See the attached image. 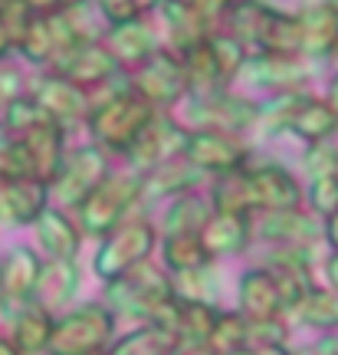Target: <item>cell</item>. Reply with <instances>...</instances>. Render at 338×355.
<instances>
[{
  "mask_svg": "<svg viewBox=\"0 0 338 355\" xmlns=\"http://www.w3.org/2000/svg\"><path fill=\"white\" fill-rule=\"evenodd\" d=\"M253 241V217L247 214H217L213 211L207 217V224L201 227V243L204 250L213 257H230L247 250V243Z\"/></svg>",
  "mask_w": 338,
  "mask_h": 355,
  "instance_id": "21",
  "label": "cell"
},
{
  "mask_svg": "<svg viewBox=\"0 0 338 355\" xmlns=\"http://www.w3.org/2000/svg\"><path fill=\"white\" fill-rule=\"evenodd\" d=\"M7 3H10V0H0V7H7Z\"/></svg>",
  "mask_w": 338,
  "mask_h": 355,
  "instance_id": "57",
  "label": "cell"
},
{
  "mask_svg": "<svg viewBox=\"0 0 338 355\" xmlns=\"http://www.w3.org/2000/svg\"><path fill=\"white\" fill-rule=\"evenodd\" d=\"M184 139H188V128L181 125L177 119H171V115L158 112L148 125L138 132V139L132 141L122 155L132 162L135 175H148L154 165H161V162H168V158L181 155Z\"/></svg>",
  "mask_w": 338,
  "mask_h": 355,
  "instance_id": "9",
  "label": "cell"
},
{
  "mask_svg": "<svg viewBox=\"0 0 338 355\" xmlns=\"http://www.w3.org/2000/svg\"><path fill=\"white\" fill-rule=\"evenodd\" d=\"M332 3H335V10H338V0H332Z\"/></svg>",
  "mask_w": 338,
  "mask_h": 355,
  "instance_id": "58",
  "label": "cell"
},
{
  "mask_svg": "<svg viewBox=\"0 0 338 355\" xmlns=\"http://www.w3.org/2000/svg\"><path fill=\"white\" fill-rule=\"evenodd\" d=\"M309 204L315 217H328L338 207V175H319L309 184Z\"/></svg>",
  "mask_w": 338,
  "mask_h": 355,
  "instance_id": "42",
  "label": "cell"
},
{
  "mask_svg": "<svg viewBox=\"0 0 338 355\" xmlns=\"http://www.w3.org/2000/svg\"><path fill=\"white\" fill-rule=\"evenodd\" d=\"M247 329H250V322L240 316V313H217V322H213V332H211V345L217 349V355L237 352V349L247 345Z\"/></svg>",
  "mask_w": 338,
  "mask_h": 355,
  "instance_id": "40",
  "label": "cell"
},
{
  "mask_svg": "<svg viewBox=\"0 0 338 355\" xmlns=\"http://www.w3.org/2000/svg\"><path fill=\"white\" fill-rule=\"evenodd\" d=\"M10 50H13V40H10V33H7V26L0 24V60H3Z\"/></svg>",
  "mask_w": 338,
  "mask_h": 355,
  "instance_id": "53",
  "label": "cell"
},
{
  "mask_svg": "<svg viewBox=\"0 0 338 355\" xmlns=\"http://www.w3.org/2000/svg\"><path fill=\"white\" fill-rule=\"evenodd\" d=\"M207 43H211V53H213V60H217V69H220L224 83H230L233 76L243 73V66H247L250 56H247V46L240 40H233L230 33H211Z\"/></svg>",
  "mask_w": 338,
  "mask_h": 355,
  "instance_id": "38",
  "label": "cell"
},
{
  "mask_svg": "<svg viewBox=\"0 0 338 355\" xmlns=\"http://www.w3.org/2000/svg\"><path fill=\"white\" fill-rule=\"evenodd\" d=\"M161 257H164V266L171 270V277L211 263V254L204 250L201 234H168L161 243Z\"/></svg>",
  "mask_w": 338,
  "mask_h": 355,
  "instance_id": "33",
  "label": "cell"
},
{
  "mask_svg": "<svg viewBox=\"0 0 338 355\" xmlns=\"http://www.w3.org/2000/svg\"><path fill=\"white\" fill-rule=\"evenodd\" d=\"M43 119H50V115L43 112L30 96H20V99H13L10 105L3 109V115H0V128L20 139L24 132H30V128L37 125V122H43Z\"/></svg>",
  "mask_w": 338,
  "mask_h": 355,
  "instance_id": "41",
  "label": "cell"
},
{
  "mask_svg": "<svg viewBox=\"0 0 338 355\" xmlns=\"http://www.w3.org/2000/svg\"><path fill=\"white\" fill-rule=\"evenodd\" d=\"M243 175L250 181L253 201L256 211H292L302 204V188L299 181L292 178L286 165H279L273 158H247Z\"/></svg>",
  "mask_w": 338,
  "mask_h": 355,
  "instance_id": "10",
  "label": "cell"
},
{
  "mask_svg": "<svg viewBox=\"0 0 338 355\" xmlns=\"http://www.w3.org/2000/svg\"><path fill=\"white\" fill-rule=\"evenodd\" d=\"M154 115H158V109L148 105L135 89L128 86L122 92H115V96L92 105V112H89V132H92V139H96L99 148L125 152L128 145L138 139V132L148 125Z\"/></svg>",
  "mask_w": 338,
  "mask_h": 355,
  "instance_id": "2",
  "label": "cell"
},
{
  "mask_svg": "<svg viewBox=\"0 0 338 355\" xmlns=\"http://www.w3.org/2000/svg\"><path fill=\"white\" fill-rule=\"evenodd\" d=\"M33 230H37V243L43 247V254L50 260H75L79 247H82L79 224L66 211H60V207H46L37 217Z\"/></svg>",
  "mask_w": 338,
  "mask_h": 355,
  "instance_id": "20",
  "label": "cell"
},
{
  "mask_svg": "<svg viewBox=\"0 0 338 355\" xmlns=\"http://www.w3.org/2000/svg\"><path fill=\"white\" fill-rule=\"evenodd\" d=\"M75 290H79V266H75V260H50L39 270L37 290H33L30 303L43 306L46 313H60V309L69 306Z\"/></svg>",
  "mask_w": 338,
  "mask_h": 355,
  "instance_id": "23",
  "label": "cell"
},
{
  "mask_svg": "<svg viewBox=\"0 0 338 355\" xmlns=\"http://www.w3.org/2000/svg\"><path fill=\"white\" fill-rule=\"evenodd\" d=\"M115 316L105 303H82L53 322L50 355H102L112 343Z\"/></svg>",
  "mask_w": 338,
  "mask_h": 355,
  "instance_id": "4",
  "label": "cell"
},
{
  "mask_svg": "<svg viewBox=\"0 0 338 355\" xmlns=\"http://www.w3.org/2000/svg\"><path fill=\"white\" fill-rule=\"evenodd\" d=\"M260 122V105L247 96L237 92H213V96H188L184 102V115L181 125L188 132H226V135H240L243 128H250Z\"/></svg>",
  "mask_w": 338,
  "mask_h": 355,
  "instance_id": "5",
  "label": "cell"
},
{
  "mask_svg": "<svg viewBox=\"0 0 338 355\" xmlns=\"http://www.w3.org/2000/svg\"><path fill=\"white\" fill-rule=\"evenodd\" d=\"M315 352L319 355H338V336H326V339H319Z\"/></svg>",
  "mask_w": 338,
  "mask_h": 355,
  "instance_id": "52",
  "label": "cell"
},
{
  "mask_svg": "<svg viewBox=\"0 0 338 355\" xmlns=\"http://www.w3.org/2000/svg\"><path fill=\"white\" fill-rule=\"evenodd\" d=\"M0 355H24V352H20L10 339H3V336H0Z\"/></svg>",
  "mask_w": 338,
  "mask_h": 355,
  "instance_id": "55",
  "label": "cell"
},
{
  "mask_svg": "<svg viewBox=\"0 0 338 355\" xmlns=\"http://www.w3.org/2000/svg\"><path fill=\"white\" fill-rule=\"evenodd\" d=\"M260 220H253V234L273 247H309L322 237V224L312 214H302L299 207L292 211H256Z\"/></svg>",
  "mask_w": 338,
  "mask_h": 355,
  "instance_id": "14",
  "label": "cell"
},
{
  "mask_svg": "<svg viewBox=\"0 0 338 355\" xmlns=\"http://www.w3.org/2000/svg\"><path fill=\"white\" fill-rule=\"evenodd\" d=\"M217 306H204V303H181L177 300V322H175V336L177 339H201L211 343L213 322H217Z\"/></svg>",
  "mask_w": 338,
  "mask_h": 355,
  "instance_id": "36",
  "label": "cell"
},
{
  "mask_svg": "<svg viewBox=\"0 0 338 355\" xmlns=\"http://www.w3.org/2000/svg\"><path fill=\"white\" fill-rule=\"evenodd\" d=\"M161 17H164V26L171 30V43L181 53L190 50L194 43H201L204 37H211V26L181 0H161Z\"/></svg>",
  "mask_w": 338,
  "mask_h": 355,
  "instance_id": "30",
  "label": "cell"
},
{
  "mask_svg": "<svg viewBox=\"0 0 338 355\" xmlns=\"http://www.w3.org/2000/svg\"><path fill=\"white\" fill-rule=\"evenodd\" d=\"M171 290L181 303H204L213 306L217 296H220V277L213 263H204L197 270H184V273H175L171 277Z\"/></svg>",
  "mask_w": 338,
  "mask_h": 355,
  "instance_id": "32",
  "label": "cell"
},
{
  "mask_svg": "<svg viewBox=\"0 0 338 355\" xmlns=\"http://www.w3.org/2000/svg\"><path fill=\"white\" fill-rule=\"evenodd\" d=\"M132 89L161 112L188 96V76H184V66L175 53L154 50L145 63H138L135 76H132Z\"/></svg>",
  "mask_w": 338,
  "mask_h": 355,
  "instance_id": "7",
  "label": "cell"
},
{
  "mask_svg": "<svg viewBox=\"0 0 338 355\" xmlns=\"http://www.w3.org/2000/svg\"><path fill=\"white\" fill-rule=\"evenodd\" d=\"M20 178H33L30 155L17 135L0 128V181H20Z\"/></svg>",
  "mask_w": 338,
  "mask_h": 355,
  "instance_id": "39",
  "label": "cell"
},
{
  "mask_svg": "<svg viewBox=\"0 0 338 355\" xmlns=\"http://www.w3.org/2000/svg\"><path fill=\"white\" fill-rule=\"evenodd\" d=\"M17 50L24 53L30 63H53V60H56V40H53L46 13H37V17L30 20L26 33L20 37V43H17Z\"/></svg>",
  "mask_w": 338,
  "mask_h": 355,
  "instance_id": "37",
  "label": "cell"
},
{
  "mask_svg": "<svg viewBox=\"0 0 338 355\" xmlns=\"http://www.w3.org/2000/svg\"><path fill=\"white\" fill-rule=\"evenodd\" d=\"M105 175H109V168H105V155L99 148H75L73 155L63 158L56 178L50 181V201L60 204V211L63 207L75 211Z\"/></svg>",
  "mask_w": 338,
  "mask_h": 355,
  "instance_id": "8",
  "label": "cell"
},
{
  "mask_svg": "<svg viewBox=\"0 0 338 355\" xmlns=\"http://www.w3.org/2000/svg\"><path fill=\"white\" fill-rule=\"evenodd\" d=\"M326 102L338 112V73H335V79H332V86H328V99Z\"/></svg>",
  "mask_w": 338,
  "mask_h": 355,
  "instance_id": "54",
  "label": "cell"
},
{
  "mask_svg": "<svg viewBox=\"0 0 338 355\" xmlns=\"http://www.w3.org/2000/svg\"><path fill=\"white\" fill-rule=\"evenodd\" d=\"M286 132L299 135V139L309 141V145H315V141H328L338 132V112L328 105L326 99H315V96L305 92L302 102L296 105L292 119H289Z\"/></svg>",
  "mask_w": 338,
  "mask_h": 355,
  "instance_id": "26",
  "label": "cell"
},
{
  "mask_svg": "<svg viewBox=\"0 0 338 355\" xmlns=\"http://www.w3.org/2000/svg\"><path fill=\"white\" fill-rule=\"evenodd\" d=\"M211 214H213L211 198L184 191V194H177V201L164 214V237L168 234H201V227L207 224Z\"/></svg>",
  "mask_w": 338,
  "mask_h": 355,
  "instance_id": "31",
  "label": "cell"
},
{
  "mask_svg": "<svg viewBox=\"0 0 338 355\" xmlns=\"http://www.w3.org/2000/svg\"><path fill=\"white\" fill-rule=\"evenodd\" d=\"M168 355H217V349L211 343H201V339H177Z\"/></svg>",
  "mask_w": 338,
  "mask_h": 355,
  "instance_id": "47",
  "label": "cell"
},
{
  "mask_svg": "<svg viewBox=\"0 0 338 355\" xmlns=\"http://www.w3.org/2000/svg\"><path fill=\"white\" fill-rule=\"evenodd\" d=\"M211 207L217 214H247V217L256 214V201H253L250 181L243 175V168L217 175L211 191Z\"/></svg>",
  "mask_w": 338,
  "mask_h": 355,
  "instance_id": "29",
  "label": "cell"
},
{
  "mask_svg": "<svg viewBox=\"0 0 338 355\" xmlns=\"http://www.w3.org/2000/svg\"><path fill=\"white\" fill-rule=\"evenodd\" d=\"M138 3V10L145 13V10H154V7H161V0H135Z\"/></svg>",
  "mask_w": 338,
  "mask_h": 355,
  "instance_id": "56",
  "label": "cell"
},
{
  "mask_svg": "<svg viewBox=\"0 0 338 355\" xmlns=\"http://www.w3.org/2000/svg\"><path fill=\"white\" fill-rule=\"evenodd\" d=\"M226 355H292L286 345H243L237 352H226Z\"/></svg>",
  "mask_w": 338,
  "mask_h": 355,
  "instance_id": "48",
  "label": "cell"
},
{
  "mask_svg": "<svg viewBox=\"0 0 338 355\" xmlns=\"http://www.w3.org/2000/svg\"><path fill=\"white\" fill-rule=\"evenodd\" d=\"M154 243H158L154 224L145 220V217H128L125 224H118L109 237H102V247L96 254V260H92V266L109 283V279L128 273L132 266L145 263L151 257V250H154Z\"/></svg>",
  "mask_w": 338,
  "mask_h": 355,
  "instance_id": "6",
  "label": "cell"
},
{
  "mask_svg": "<svg viewBox=\"0 0 338 355\" xmlns=\"http://www.w3.org/2000/svg\"><path fill=\"white\" fill-rule=\"evenodd\" d=\"M26 155H30V165H33V178L46 181L50 184L60 165L66 158V145H63V125L53 122V119H43L37 125L20 135Z\"/></svg>",
  "mask_w": 338,
  "mask_h": 355,
  "instance_id": "19",
  "label": "cell"
},
{
  "mask_svg": "<svg viewBox=\"0 0 338 355\" xmlns=\"http://www.w3.org/2000/svg\"><path fill=\"white\" fill-rule=\"evenodd\" d=\"M247 76L260 86H269L276 92H296L309 79V66L299 56H276V53H256L247 60Z\"/></svg>",
  "mask_w": 338,
  "mask_h": 355,
  "instance_id": "22",
  "label": "cell"
},
{
  "mask_svg": "<svg viewBox=\"0 0 338 355\" xmlns=\"http://www.w3.org/2000/svg\"><path fill=\"white\" fill-rule=\"evenodd\" d=\"M171 296H175L171 277L148 260L105 283V306L109 313H118V316L151 319Z\"/></svg>",
  "mask_w": 338,
  "mask_h": 355,
  "instance_id": "3",
  "label": "cell"
},
{
  "mask_svg": "<svg viewBox=\"0 0 338 355\" xmlns=\"http://www.w3.org/2000/svg\"><path fill=\"white\" fill-rule=\"evenodd\" d=\"M322 237L328 241V247H332V254H338V207L326 217V224H322Z\"/></svg>",
  "mask_w": 338,
  "mask_h": 355,
  "instance_id": "49",
  "label": "cell"
},
{
  "mask_svg": "<svg viewBox=\"0 0 338 355\" xmlns=\"http://www.w3.org/2000/svg\"><path fill=\"white\" fill-rule=\"evenodd\" d=\"M30 99L37 102V105L50 115L53 122H60V125L82 122V119H89V112H92L86 89L73 86L69 79L56 76V73H50V76H39L37 83H33V89H30Z\"/></svg>",
  "mask_w": 338,
  "mask_h": 355,
  "instance_id": "13",
  "label": "cell"
},
{
  "mask_svg": "<svg viewBox=\"0 0 338 355\" xmlns=\"http://www.w3.org/2000/svg\"><path fill=\"white\" fill-rule=\"evenodd\" d=\"M292 316L299 319L302 326H312V329H338V296L312 286Z\"/></svg>",
  "mask_w": 338,
  "mask_h": 355,
  "instance_id": "35",
  "label": "cell"
},
{
  "mask_svg": "<svg viewBox=\"0 0 338 355\" xmlns=\"http://www.w3.org/2000/svg\"><path fill=\"white\" fill-rule=\"evenodd\" d=\"M175 343H177L175 332L148 322V326H141V329L128 332L125 339L112 343L102 355H168Z\"/></svg>",
  "mask_w": 338,
  "mask_h": 355,
  "instance_id": "34",
  "label": "cell"
},
{
  "mask_svg": "<svg viewBox=\"0 0 338 355\" xmlns=\"http://www.w3.org/2000/svg\"><path fill=\"white\" fill-rule=\"evenodd\" d=\"M296 20H299V40L305 56L326 60L338 50V10L332 0H319V3L302 7L296 13Z\"/></svg>",
  "mask_w": 338,
  "mask_h": 355,
  "instance_id": "18",
  "label": "cell"
},
{
  "mask_svg": "<svg viewBox=\"0 0 338 355\" xmlns=\"http://www.w3.org/2000/svg\"><path fill=\"white\" fill-rule=\"evenodd\" d=\"M24 3H26V7H30L33 13H53V10H60L66 0H24Z\"/></svg>",
  "mask_w": 338,
  "mask_h": 355,
  "instance_id": "50",
  "label": "cell"
},
{
  "mask_svg": "<svg viewBox=\"0 0 338 355\" xmlns=\"http://www.w3.org/2000/svg\"><path fill=\"white\" fill-rule=\"evenodd\" d=\"M0 306H10L13 309V332H10V343L20 349L24 355H37L50 349V336H53V322L56 316L46 313L43 306L37 303H0Z\"/></svg>",
  "mask_w": 338,
  "mask_h": 355,
  "instance_id": "24",
  "label": "cell"
},
{
  "mask_svg": "<svg viewBox=\"0 0 338 355\" xmlns=\"http://www.w3.org/2000/svg\"><path fill=\"white\" fill-rule=\"evenodd\" d=\"M39 270L43 260L33 247H13L7 257H0V303H30Z\"/></svg>",
  "mask_w": 338,
  "mask_h": 355,
  "instance_id": "17",
  "label": "cell"
},
{
  "mask_svg": "<svg viewBox=\"0 0 338 355\" xmlns=\"http://www.w3.org/2000/svg\"><path fill=\"white\" fill-rule=\"evenodd\" d=\"M204 171L190 165L184 155H175L161 165H154L148 175H141V198H164V194H184L201 181Z\"/></svg>",
  "mask_w": 338,
  "mask_h": 355,
  "instance_id": "27",
  "label": "cell"
},
{
  "mask_svg": "<svg viewBox=\"0 0 338 355\" xmlns=\"http://www.w3.org/2000/svg\"><path fill=\"white\" fill-rule=\"evenodd\" d=\"M96 7H99L102 20L109 26L115 24H125V20H135V17H141V10H138L135 0H92Z\"/></svg>",
  "mask_w": 338,
  "mask_h": 355,
  "instance_id": "44",
  "label": "cell"
},
{
  "mask_svg": "<svg viewBox=\"0 0 338 355\" xmlns=\"http://www.w3.org/2000/svg\"><path fill=\"white\" fill-rule=\"evenodd\" d=\"M181 3H188L190 10H194L204 24L211 26L217 17H224V13L230 10V3H233V0H181Z\"/></svg>",
  "mask_w": 338,
  "mask_h": 355,
  "instance_id": "46",
  "label": "cell"
},
{
  "mask_svg": "<svg viewBox=\"0 0 338 355\" xmlns=\"http://www.w3.org/2000/svg\"><path fill=\"white\" fill-rule=\"evenodd\" d=\"M138 201H141V175L109 171L86 194V201L75 207V224L89 237H109L118 224H125Z\"/></svg>",
  "mask_w": 338,
  "mask_h": 355,
  "instance_id": "1",
  "label": "cell"
},
{
  "mask_svg": "<svg viewBox=\"0 0 338 355\" xmlns=\"http://www.w3.org/2000/svg\"><path fill=\"white\" fill-rule=\"evenodd\" d=\"M105 46H109V53L118 60V66H138L154 53V30H151L141 17H135V20L109 26Z\"/></svg>",
  "mask_w": 338,
  "mask_h": 355,
  "instance_id": "25",
  "label": "cell"
},
{
  "mask_svg": "<svg viewBox=\"0 0 338 355\" xmlns=\"http://www.w3.org/2000/svg\"><path fill=\"white\" fill-rule=\"evenodd\" d=\"M335 175H338V168H335Z\"/></svg>",
  "mask_w": 338,
  "mask_h": 355,
  "instance_id": "59",
  "label": "cell"
},
{
  "mask_svg": "<svg viewBox=\"0 0 338 355\" xmlns=\"http://www.w3.org/2000/svg\"><path fill=\"white\" fill-rule=\"evenodd\" d=\"M305 168H309V175H312V178H319V175H335V168H338V148L332 145V141H315V145H309Z\"/></svg>",
  "mask_w": 338,
  "mask_h": 355,
  "instance_id": "43",
  "label": "cell"
},
{
  "mask_svg": "<svg viewBox=\"0 0 338 355\" xmlns=\"http://www.w3.org/2000/svg\"><path fill=\"white\" fill-rule=\"evenodd\" d=\"M50 207V184L39 178L0 181V224H37Z\"/></svg>",
  "mask_w": 338,
  "mask_h": 355,
  "instance_id": "15",
  "label": "cell"
},
{
  "mask_svg": "<svg viewBox=\"0 0 338 355\" xmlns=\"http://www.w3.org/2000/svg\"><path fill=\"white\" fill-rule=\"evenodd\" d=\"M50 66L56 76L69 79L73 86L86 89V92L99 89L102 83H109L112 76H118V69H122L118 60L109 53V46L99 43V40H96V43H79L73 50L60 53Z\"/></svg>",
  "mask_w": 338,
  "mask_h": 355,
  "instance_id": "12",
  "label": "cell"
},
{
  "mask_svg": "<svg viewBox=\"0 0 338 355\" xmlns=\"http://www.w3.org/2000/svg\"><path fill=\"white\" fill-rule=\"evenodd\" d=\"M181 155H184L197 171H207V175H226V171H237V168L247 165L250 148H247L237 135L201 128V132H188Z\"/></svg>",
  "mask_w": 338,
  "mask_h": 355,
  "instance_id": "11",
  "label": "cell"
},
{
  "mask_svg": "<svg viewBox=\"0 0 338 355\" xmlns=\"http://www.w3.org/2000/svg\"><path fill=\"white\" fill-rule=\"evenodd\" d=\"M326 273H328V283H332V293L338 296V254H332L326 260Z\"/></svg>",
  "mask_w": 338,
  "mask_h": 355,
  "instance_id": "51",
  "label": "cell"
},
{
  "mask_svg": "<svg viewBox=\"0 0 338 355\" xmlns=\"http://www.w3.org/2000/svg\"><path fill=\"white\" fill-rule=\"evenodd\" d=\"M237 313L247 322H263V319H279L283 316V300H279V286L276 277L266 266H253L240 277L237 286Z\"/></svg>",
  "mask_w": 338,
  "mask_h": 355,
  "instance_id": "16",
  "label": "cell"
},
{
  "mask_svg": "<svg viewBox=\"0 0 338 355\" xmlns=\"http://www.w3.org/2000/svg\"><path fill=\"white\" fill-rule=\"evenodd\" d=\"M20 96H24V79H20V73L0 66V115H3V109H7L13 99H20Z\"/></svg>",
  "mask_w": 338,
  "mask_h": 355,
  "instance_id": "45",
  "label": "cell"
},
{
  "mask_svg": "<svg viewBox=\"0 0 338 355\" xmlns=\"http://www.w3.org/2000/svg\"><path fill=\"white\" fill-rule=\"evenodd\" d=\"M273 7L263 0H233L230 10L224 13L226 20V33L233 40H240L243 46H260L266 26L273 20Z\"/></svg>",
  "mask_w": 338,
  "mask_h": 355,
  "instance_id": "28",
  "label": "cell"
}]
</instances>
